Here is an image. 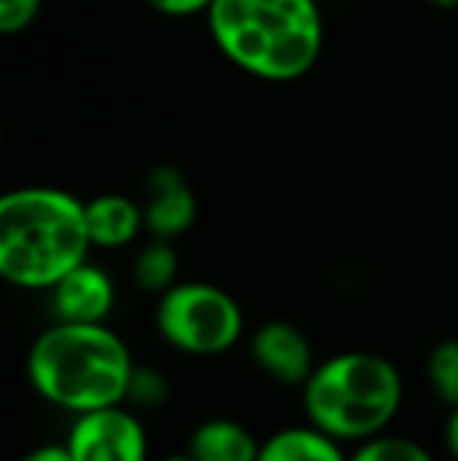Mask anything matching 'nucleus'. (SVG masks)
I'll return each mask as SVG.
<instances>
[{"instance_id": "obj_16", "label": "nucleus", "mask_w": 458, "mask_h": 461, "mask_svg": "<svg viewBox=\"0 0 458 461\" xmlns=\"http://www.w3.org/2000/svg\"><path fill=\"white\" fill-rule=\"evenodd\" d=\"M166 399H170V380H166L157 367L135 365L132 380H129V393H126L129 405H135V408H160Z\"/></svg>"}, {"instance_id": "obj_6", "label": "nucleus", "mask_w": 458, "mask_h": 461, "mask_svg": "<svg viewBox=\"0 0 458 461\" xmlns=\"http://www.w3.org/2000/svg\"><path fill=\"white\" fill-rule=\"evenodd\" d=\"M73 461H148V430L141 418L122 405L76 414L67 433Z\"/></svg>"}, {"instance_id": "obj_11", "label": "nucleus", "mask_w": 458, "mask_h": 461, "mask_svg": "<svg viewBox=\"0 0 458 461\" xmlns=\"http://www.w3.org/2000/svg\"><path fill=\"white\" fill-rule=\"evenodd\" d=\"M257 461H348V452L337 437L308 420V424L280 427L267 439H261Z\"/></svg>"}, {"instance_id": "obj_17", "label": "nucleus", "mask_w": 458, "mask_h": 461, "mask_svg": "<svg viewBox=\"0 0 458 461\" xmlns=\"http://www.w3.org/2000/svg\"><path fill=\"white\" fill-rule=\"evenodd\" d=\"M41 0H0V32L4 35H19L35 23Z\"/></svg>"}, {"instance_id": "obj_9", "label": "nucleus", "mask_w": 458, "mask_h": 461, "mask_svg": "<svg viewBox=\"0 0 458 461\" xmlns=\"http://www.w3.org/2000/svg\"><path fill=\"white\" fill-rule=\"evenodd\" d=\"M113 279L94 264H79L50 289L54 321L69 323H104L113 311Z\"/></svg>"}, {"instance_id": "obj_12", "label": "nucleus", "mask_w": 458, "mask_h": 461, "mask_svg": "<svg viewBox=\"0 0 458 461\" xmlns=\"http://www.w3.org/2000/svg\"><path fill=\"white\" fill-rule=\"evenodd\" d=\"M185 452L195 461H257L261 439L232 418H208L189 433Z\"/></svg>"}, {"instance_id": "obj_8", "label": "nucleus", "mask_w": 458, "mask_h": 461, "mask_svg": "<svg viewBox=\"0 0 458 461\" xmlns=\"http://www.w3.org/2000/svg\"><path fill=\"white\" fill-rule=\"evenodd\" d=\"M141 211H145V230L154 239H179L195 226L198 201L189 179L176 167H157L148 176V194Z\"/></svg>"}, {"instance_id": "obj_15", "label": "nucleus", "mask_w": 458, "mask_h": 461, "mask_svg": "<svg viewBox=\"0 0 458 461\" xmlns=\"http://www.w3.org/2000/svg\"><path fill=\"white\" fill-rule=\"evenodd\" d=\"M427 383L443 405H458V339H443L427 355Z\"/></svg>"}, {"instance_id": "obj_5", "label": "nucleus", "mask_w": 458, "mask_h": 461, "mask_svg": "<svg viewBox=\"0 0 458 461\" xmlns=\"http://www.w3.org/2000/svg\"><path fill=\"white\" fill-rule=\"evenodd\" d=\"M154 327L170 348L192 358H214L242 339L245 314L227 289L214 283H176L157 295Z\"/></svg>"}, {"instance_id": "obj_22", "label": "nucleus", "mask_w": 458, "mask_h": 461, "mask_svg": "<svg viewBox=\"0 0 458 461\" xmlns=\"http://www.w3.org/2000/svg\"><path fill=\"white\" fill-rule=\"evenodd\" d=\"M157 461H195L189 456V452H183V456H164V458H157Z\"/></svg>"}, {"instance_id": "obj_20", "label": "nucleus", "mask_w": 458, "mask_h": 461, "mask_svg": "<svg viewBox=\"0 0 458 461\" xmlns=\"http://www.w3.org/2000/svg\"><path fill=\"white\" fill-rule=\"evenodd\" d=\"M443 443H446V452L453 456V461H458V405L449 408L446 427H443Z\"/></svg>"}, {"instance_id": "obj_14", "label": "nucleus", "mask_w": 458, "mask_h": 461, "mask_svg": "<svg viewBox=\"0 0 458 461\" xmlns=\"http://www.w3.org/2000/svg\"><path fill=\"white\" fill-rule=\"evenodd\" d=\"M348 461H434L427 446H421L411 437H396V433H377V437L355 443Z\"/></svg>"}, {"instance_id": "obj_10", "label": "nucleus", "mask_w": 458, "mask_h": 461, "mask_svg": "<svg viewBox=\"0 0 458 461\" xmlns=\"http://www.w3.org/2000/svg\"><path fill=\"white\" fill-rule=\"evenodd\" d=\"M85 220H88V236H92L94 249H126L139 239L145 230V211L139 201L126 198V194H98V198L85 201Z\"/></svg>"}, {"instance_id": "obj_1", "label": "nucleus", "mask_w": 458, "mask_h": 461, "mask_svg": "<svg viewBox=\"0 0 458 461\" xmlns=\"http://www.w3.org/2000/svg\"><path fill=\"white\" fill-rule=\"evenodd\" d=\"M85 201L63 188L25 185L0 198V276L16 289H54L92 251Z\"/></svg>"}, {"instance_id": "obj_19", "label": "nucleus", "mask_w": 458, "mask_h": 461, "mask_svg": "<svg viewBox=\"0 0 458 461\" xmlns=\"http://www.w3.org/2000/svg\"><path fill=\"white\" fill-rule=\"evenodd\" d=\"M19 461H73V456H69L67 443H63V446H38V449H31L29 456H22Z\"/></svg>"}, {"instance_id": "obj_13", "label": "nucleus", "mask_w": 458, "mask_h": 461, "mask_svg": "<svg viewBox=\"0 0 458 461\" xmlns=\"http://www.w3.org/2000/svg\"><path fill=\"white\" fill-rule=\"evenodd\" d=\"M132 279L141 292H154L164 295L170 285L179 283V255L173 239H154L135 255Z\"/></svg>"}, {"instance_id": "obj_21", "label": "nucleus", "mask_w": 458, "mask_h": 461, "mask_svg": "<svg viewBox=\"0 0 458 461\" xmlns=\"http://www.w3.org/2000/svg\"><path fill=\"white\" fill-rule=\"evenodd\" d=\"M427 4L440 6V10H453V6H458V0H427Z\"/></svg>"}, {"instance_id": "obj_4", "label": "nucleus", "mask_w": 458, "mask_h": 461, "mask_svg": "<svg viewBox=\"0 0 458 461\" xmlns=\"http://www.w3.org/2000/svg\"><path fill=\"white\" fill-rule=\"evenodd\" d=\"M402 374L377 352H339L318 361L301 386V408L314 427L339 443H364L386 433L402 408Z\"/></svg>"}, {"instance_id": "obj_2", "label": "nucleus", "mask_w": 458, "mask_h": 461, "mask_svg": "<svg viewBox=\"0 0 458 461\" xmlns=\"http://www.w3.org/2000/svg\"><path fill=\"white\" fill-rule=\"evenodd\" d=\"M204 16L217 50L255 79H301L324 50L318 0H214Z\"/></svg>"}, {"instance_id": "obj_3", "label": "nucleus", "mask_w": 458, "mask_h": 461, "mask_svg": "<svg viewBox=\"0 0 458 461\" xmlns=\"http://www.w3.org/2000/svg\"><path fill=\"white\" fill-rule=\"evenodd\" d=\"M132 370V352L107 323L54 321L25 355L31 389L73 414L122 405Z\"/></svg>"}, {"instance_id": "obj_7", "label": "nucleus", "mask_w": 458, "mask_h": 461, "mask_svg": "<svg viewBox=\"0 0 458 461\" xmlns=\"http://www.w3.org/2000/svg\"><path fill=\"white\" fill-rule=\"evenodd\" d=\"M248 352L255 367L267 380L283 383V386H305L311 370L318 367L314 348L308 336L299 327L286 321H267L251 333Z\"/></svg>"}, {"instance_id": "obj_18", "label": "nucleus", "mask_w": 458, "mask_h": 461, "mask_svg": "<svg viewBox=\"0 0 458 461\" xmlns=\"http://www.w3.org/2000/svg\"><path fill=\"white\" fill-rule=\"evenodd\" d=\"M151 10L164 13V16H176V19H185V16H198V13H208L214 0H145Z\"/></svg>"}]
</instances>
